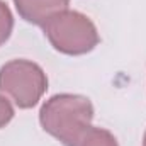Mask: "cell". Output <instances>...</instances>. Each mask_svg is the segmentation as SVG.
<instances>
[{"label": "cell", "mask_w": 146, "mask_h": 146, "mask_svg": "<svg viewBox=\"0 0 146 146\" xmlns=\"http://www.w3.org/2000/svg\"><path fill=\"white\" fill-rule=\"evenodd\" d=\"M75 146H119V145H117V139L114 138V134L110 131L90 126L82 134V138L76 141Z\"/></svg>", "instance_id": "5b68a950"}, {"label": "cell", "mask_w": 146, "mask_h": 146, "mask_svg": "<svg viewBox=\"0 0 146 146\" xmlns=\"http://www.w3.org/2000/svg\"><path fill=\"white\" fill-rule=\"evenodd\" d=\"M12 29H14L12 12H10L9 5L3 0H0V46L9 41V37L12 34Z\"/></svg>", "instance_id": "8992f818"}, {"label": "cell", "mask_w": 146, "mask_h": 146, "mask_svg": "<svg viewBox=\"0 0 146 146\" xmlns=\"http://www.w3.org/2000/svg\"><path fill=\"white\" fill-rule=\"evenodd\" d=\"M42 31L56 51L70 56L90 53L100 41L95 24L85 14L68 9L53 15Z\"/></svg>", "instance_id": "7a4b0ae2"}, {"label": "cell", "mask_w": 146, "mask_h": 146, "mask_svg": "<svg viewBox=\"0 0 146 146\" xmlns=\"http://www.w3.org/2000/svg\"><path fill=\"white\" fill-rule=\"evenodd\" d=\"M19 15L34 26H44L53 15L68 9L70 0H14Z\"/></svg>", "instance_id": "277c9868"}, {"label": "cell", "mask_w": 146, "mask_h": 146, "mask_svg": "<svg viewBox=\"0 0 146 146\" xmlns=\"http://www.w3.org/2000/svg\"><path fill=\"white\" fill-rule=\"evenodd\" d=\"M46 88V73L29 60H12L0 68V94L9 95L19 109L34 107Z\"/></svg>", "instance_id": "3957f363"}, {"label": "cell", "mask_w": 146, "mask_h": 146, "mask_svg": "<svg viewBox=\"0 0 146 146\" xmlns=\"http://www.w3.org/2000/svg\"><path fill=\"white\" fill-rule=\"evenodd\" d=\"M14 117V107L5 95H0V129L5 127Z\"/></svg>", "instance_id": "52a82bcc"}, {"label": "cell", "mask_w": 146, "mask_h": 146, "mask_svg": "<svg viewBox=\"0 0 146 146\" xmlns=\"http://www.w3.org/2000/svg\"><path fill=\"white\" fill-rule=\"evenodd\" d=\"M143 146H146V133H145V136H143Z\"/></svg>", "instance_id": "ba28073f"}, {"label": "cell", "mask_w": 146, "mask_h": 146, "mask_svg": "<svg viewBox=\"0 0 146 146\" xmlns=\"http://www.w3.org/2000/svg\"><path fill=\"white\" fill-rule=\"evenodd\" d=\"M94 106L83 95L58 94L49 97L39 110L42 129L63 146H75L92 126Z\"/></svg>", "instance_id": "6da1fadb"}]
</instances>
